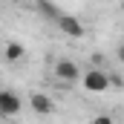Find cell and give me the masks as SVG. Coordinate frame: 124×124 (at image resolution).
<instances>
[{
  "mask_svg": "<svg viewBox=\"0 0 124 124\" xmlns=\"http://www.w3.org/2000/svg\"><path fill=\"white\" fill-rule=\"evenodd\" d=\"M81 84H84V90L87 93H93V95H101V93H107L110 87H113V78L101 69V66H90L87 72H84V78H81Z\"/></svg>",
  "mask_w": 124,
  "mask_h": 124,
  "instance_id": "obj_1",
  "label": "cell"
},
{
  "mask_svg": "<svg viewBox=\"0 0 124 124\" xmlns=\"http://www.w3.org/2000/svg\"><path fill=\"white\" fill-rule=\"evenodd\" d=\"M55 78H58L61 84H78V81L84 78V72L78 69V63H75V61L61 58V61L55 63Z\"/></svg>",
  "mask_w": 124,
  "mask_h": 124,
  "instance_id": "obj_2",
  "label": "cell"
},
{
  "mask_svg": "<svg viewBox=\"0 0 124 124\" xmlns=\"http://www.w3.org/2000/svg\"><path fill=\"white\" fill-rule=\"evenodd\" d=\"M20 110H23V98L15 93V90H3V93H0V113H3L6 118L17 116Z\"/></svg>",
  "mask_w": 124,
  "mask_h": 124,
  "instance_id": "obj_3",
  "label": "cell"
},
{
  "mask_svg": "<svg viewBox=\"0 0 124 124\" xmlns=\"http://www.w3.org/2000/svg\"><path fill=\"white\" fill-rule=\"evenodd\" d=\"M29 107L38 116H52V113H55V104H52V98L46 93H32L29 95Z\"/></svg>",
  "mask_w": 124,
  "mask_h": 124,
  "instance_id": "obj_4",
  "label": "cell"
},
{
  "mask_svg": "<svg viewBox=\"0 0 124 124\" xmlns=\"http://www.w3.org/2000/svg\"><path fill=\"white\" fill-rule=\"evenodd\" d=\"M58 26H61V32L69 35V38H81V35H84V23H81L78 17H72V15H61V17H58Z\"/></svg>",
  "mask_w": 124,
  "mask_h": 124,
  "instance_id": "obj_5",
  "label": "cell"
},
{
  "mask_svg": "<svg viewBox=\"0 0 124 124\" xmlns=\"http://www.w3.org/2000/svg\"><path fill=\"white\" fill-rule=\"evenodd\" d=\"M3 55H6V61H9V63H17L23 55H26V49H23V43L9 40V43H6V49H3Z\"/></svg>",
  "mask_w": 124,
  "mask_h": 124,
  "instance_id": "obj_6",
  "label": "cell"
},
{
  "mask_svg": "<svg viewBox=\"0 0 124 124\" xmlns=\"http://www.w3.org/2000/svg\"><path fill=\"white\" fill-rule=\"evenodd\" d=\"M40 12H43V15H46L49 20H55V23H58V17L63 15V12H58V9H55V6H52L49 0H40Z\"/></svg>",
  "mask_w": 124,
  "mask_h": 124,
  "instance_id": "obj_7",
  "label": "cell"
},
{
  "mask_svg": "<svg viewBox=\"0 0 124 124\" xmlns=\"http://www.w3.org/2000/svg\"><path fill=\"white\" fill-rule=\"evenodd\" d=\"M90 124H116V118H113V116H107V113H101V116H93Z\"/></svg>",
  "mask_w": 124,
  "mask_h": 124,
  "instance_id": "obj_8",
  "label": "cell"
},
{
  "mask_svg": "<svg viewBox=\"0 0 124 124\" xmlns=\"http://www.w3.org/2000/svg\"><path fill=\"white\" fill-rule=\"evenodd\" d=\"M113 78V87H124V81H121V75H110Z\"/></svg>",
  "mask_w": 124,
  "mask_h": 124,
  "instance_id": "obj_9",
  "label": "cell"
},
{
  "mask_svg": "<svg viewBox=\"0 0 124 124\" xmlns=\"http://www.w3.org/2000/svg\"><path fill=\"white\" fill-rule=\"evenodd\" d=\"M116 58H118V61L124 63V43H121V46H118V49H116Z\"/></svg>",
  "mask_w": 124,
  "mask_h": 124,
  "instance_id": "obj_10",
  "label": "cell"
},
{
  "mask_svg": "<svg viewBox=\"0 0 124 124\" xmlns=\"http://www.w3.org/2000/svg\"><path fill=\"white\" fill-rule=\"evenodd\" d=\"M121 12H124V0H121Z\"/></svg>",
  "mask_w": 124,
  "mask_h": 124,
  "instance_id": "obj_11",
  "label": "cell"
}]
</instances>
